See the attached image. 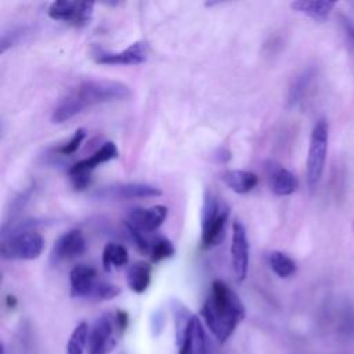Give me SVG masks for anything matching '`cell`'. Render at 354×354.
<instances>
[{
    "label": "cell",
    "mask_w": 354,
    "mask_h": 354,
    "mask_svg": "<svg viewBox=\"0 0 354 354\" xmlns=\"http://www.w3.org/2000/svg\"><path fill=\"white\" fill-rule=\"evenodd\" d=\"M246 315L239 296L221 279L212 283L210 293L201 308V317L218 343H225Z\"/></svg>",
    "instance_id": "1"
},
{
    "label": "cell",
    "mask_w": 354,
    "mask_h": 354,
    "mask_svg": "<svg viewBox=\"0 0 354 354\" xmlns=\"http://www.w3.org/2000/svg\"><path fill=\"white\" fill-rule=\"evenodd\" d=\"M130 95L131 90L123 82L108 79L84 80L73 87L54 108L51 122L62 123L90 106L126 100Z\"/></svg>",
    "instance_id": "2"
},
{
    "label": "cell",
    "mask_w": 354,
    "mask_h": 354,
    "mask_svg": "<svg viewBox=\"0 0 354 354\" xmlns=\"http://www.w3.org/2000/svg\"><path fill=\"white\" fill-rule=\"evenodd\" d=\"M228 217L230 206L224 201H220L212 191L206 189L201 210V241L203 248H212L220 243L224 236Z\"/></svg>",
    "instance_id": "3"
},
{
    "label": "cell",
    "mask_w": 354,
    "mask_h": 354,
    "mask_svg": "<svg viewBox=\"0 0 354 354\" xmlns=\"http://www.w3.org/2000/svg\"><path fill=\"white\" fill-rule=\"evenodd\" d=\"M328 138H329V126L325 119H319L310 136V145L307 153V183L313 188L321 180L325 160H326V151H328Z\"/></svg>",
    "instance_id": "4"
},
{
    "label": "cell",
    "mask_w": 354,
    "mask_h": 354,
    "mask_svg": "<svg viewBox=\"0 0 354 354\" xmlns=\"http://www.w3.org/2000/svg\"><path fill=\"white\" fill-rule=\"evenodd\" d=\"M44 248L43 236L30 230L3 238L1 257L7 260H33L37 259Z\"/></svg>",
    "instance_id": "5"
},
{
    "label": "cell",
    "mask_w": 354,
    "mask_h": 354,
    "mask_svg": "<svg viewBox=\"0 0 354 354\" xmlns=\"http://www.w3.org/2000/svg\"><path fill=\"white\" fill-rule=\"evenodd\" d=\"M116 325L112 314H102L90 326L87 354H109L116 344Z\"/></svg>",
    "instance_id": "6"
},
{
    "label": "cell",
    "mask_w": 354,
    "mask_h": 354,
    "mask_svg": "<svg viewBox=\"0 0 354 354\" xmlns=\"http://www.w3.org/2000/svg\"><path fill=\"white\" fill-rule=\"evenodd\" d=\"M162 191L158 187L145 183H122L112 184L97 189L93 196L97 199H111V201H131L144 198L160 196Z\"/></svg>",
    "instance_id": "7"
},
{
    "label": "cell",
    "mask_w": 354,
    "mask_h": 354,
    "mask_svg": "<svg viewBox=\"0 0 354 354\" xmlns=\"http://www.w3.org/2000/svg\"><path fill=\"white\" fill-rule=\"evenodd\" d=\"M94 3L88 1H53L48 7V17L54 21H64L73 26H84L91 19Z\"/></svg>",
    "instance_id": "8"
},
{
    "label": "cell",
    "mask_w": 354,
    "mask_h": 354,
    "mask_svg": "<svg viewBox=\"0 0 354 354\" xmlns=\"http://www.w3.org/2000/svg\"><path fill=\"white\" fill-rule=\"evenodd\" d=\"M93 58L95 62L105 65H138L148 58V43L138 40L131 43L123 51H105L97 48L93 53Z\"/></svg>",
    "instance_id": "9"
},
{
    "label": "cell",
    "mask_w": 354,
    "mask_h": 354,
    "mask_svg": "<svg viewBox=\"0 0 354 354\" xmlns=\"http://www.w3.org/2000/svg\"><path fill=\"white\" fill-rule=\"evenodd\" d=\"M231 266L234 275L238 282H242L249 270V241L246 230L238 220L232 224V238H231Z\"/></svg>",
    "instance_id": "10"
},
{
    "label": "cell",
    "mask_w": 354,
    "mask_h": 354,
    "mask_svg": "<svg viewBox=\"0 0 354 354\" xmlns=\"http://www.w3.org/2000/svg\"><path fill=\"white\" fill-rule=\"evenodd\" d=\"M87 249L86 238L80 230H69L64 232L53 245L50 261L55 266L82 256Z\"/></svg>",
    "instance_id": "11"
},
{
    "label": "cell",
    "mask_w": 354,
    "mask_h": 354,
    "mask_svg": "<svg viewBox=\"0 0 354 354\" xmlns=\"http://www.w3.org/2000/svg\"><path fill=\"white\" fill-rule=\"evenodd\" d=\"M167 217V207L163 205H155L148 209H133L127 216V225L145 234L158 230Z\"/></svg>",
    "instance_id": "12"
},
{
    "label": "cell",
    "mask_w": 354,
    "mask_h": 354,
    "mask_svg": "<svg viewBox=\"0 0 354 354\" xmlns=\"http://www.w3.org/2000/svg\"><path fill=\"white\" fill-rule=\"evenodd\" d=\"M177 350L178 354H209L207 335L198 315L191 318L184 339Z\"/></svg>",
    "instance_id": "13"
},
{
    "label": "cell",
    "mask_w": 354,
    "mask_h": 354,
    "mask_svg": "<svg viewBox=\"0 0 354 354\" xmlns=\"http://www.w3.org/2000/svg\"><path fill=\"white\" fill-rule=\"evenodd\" d=\"M97 282V270L91 266L79 264L69 272V293L75 299H87Z\"/></svg>",
    "instance_id": "14"
},
{
    "label": "cell",
    "mask_w": 354,
    "mask_h": 354,
    "mask_svg": "<svg viewBox=\"0 0 354 354\" xmlns=\"http://www.w3.org/2000/svg\"><path fill=\"white\" fill-rule=\"evenodd\" d=\"M267 171H268L271 191L275 195L288 196L297 189L299 187L297 178L290 170L279 166L278 163H272L271 166H267Z\"/></svg>",
    "instance_id": "15"
},
{
    "label": "cell",
    "mask_w": 354,
    "mask_h": 354,
    "mask_svg": "<svg viewBox=\"0 0 354 354\" xmlns=\"http://www.w3.org/2000/svg\"><path fill=\"white\" fill-rule=\"evenodd\" d=\"M116 156H118V148H116L115 142L106 141V142H104L91 156L76 162V163L68 170V173H84V174H90L97 166H100L101 163L109 162V160L115 159Z\"/></svg>",
    "instance_id": "16"
},
{
    "label": "cell",
    "mask_w": 354,
    "mask_h": 354,
    "mask_svg": "<svg viewBox=\"0 0 354 354\" xmlns=\"http://www.w3.org/2000/svg\"><path fill=\"white\" fill-rule=\"evenodd\" d=\"M220 180L236 194H248L259 183V177L249 170H225L220 174Z\"/></svg>",
    "instance_id": "17"
},
{
    "label": "cell",
    "mask_w": 354,
    "mask_h": 354,
    "mask_svg": "<svg viewBox=\"0 0 354 354\" xmlns=\"http://www.w3.org/2000/svg\"><path fill=\"white\" fill-rule=\"evenodd\" d=\"M151 278H152V266H149L145 261H137L131 264L126 274L127 286L130 288V290L138 295L144 293L148 289L151 283Z\"/></svg>",
    "instance_id": "18"
},
{
    "label": "cell",
    "mask_w": 354,
    "mask_h": 354,
    "mask_svg": "<svg viewBox=\"0 0 354 354\" xmlns=\"http://www.w3.org/2000/svg\"><path fill=\"white\" fill-rule=\"evenodd\" d=\"M290 6L295 11L322 22L329 17L330 11L335 7V3L326 0H296Z\"/></svg>",
    "instance_id": "19"
},
{
    "label": "cell",
    "mask_w": 354,
    "mask_h": 354,
    "mask_svg": "<svg viewBox=\"0 0 354 354\" xmlns=\"http://www.w3.org/2000/svg\"><path fill=\"white\" fill-rule=\"evenodd\" d=\"M129 263V252L127 249L116 242H109L105 245L102 250V267L106 271L112 268L123 267Z\"/></svg>",
    "instance_id": "20"
},
{
    "label": "cell",
    "mask_w": 354,
    "mask_h": 354,
    "mask_svg": "<svg viewBox=\"0 0 354 354\" xmlns=\"http://www.w3.org/2000/svg\"><path fill=\"white\" fill-rule=\"evenodd\" d=\"M173 317H174V344L178 347L184 339L188 324L194 314L178 300L173 301Z\"/></svg>",
    "instance_id": "21"
},
{
    "label": "cell",
    "mask_w": 354,
    "mask_h": 354,
    "mask_svg": "<svg viewBox=\"0 0 354 354\" xmlns=\"http://www.w3.org/2000/svg\"><path fill=\"white\" fill-rule=\"evenodd\" d=\"M88 332L90 326L86 321L79 322L66 343V354H86L87 350V342H88Z\"/></svg>",
    "instance_id": "22"
},
{
    "label": "cell",
    "mask_w": 354,
    "mask_h": 354,
    "mask_svg": "<svg viewBox=\"0 0 354 354\" xmlns=\"http://www.w3.org/2000/svg\"><path fill=\"white\" fill-rule=\"evenodd\" d=\"M268 264L274 274L279 278H289L296 272V263L295 260L283 252L274 250L268 254Z\"/></svg>",
    "instance_id": "23"
},
{
    "label": "cell",
    "mask_w": 354,
    "mask_h": 354,
    "mask_svg": "<svg viewBox=\"0 0 354 354\" xmlns=\"http://www.w3.org/2000/svg\"><path fill=\"white\" fill-rule=\"evenodd\" d=\"M174 253H176V248L170 239L165 236H156L153 239H149L148 254L152 261L158 263V261L166 260L171 257Z\"/></svg>",
    "instance_id": "24"
},
{
    "label": "cell",
    "mask_w": 354,
    "mask_h": 354,
    "mask_svg": "<svg viewBox=\"0 0 354 354\" xmlns=\"http://www.w3.org/2000/svg\"><path fill=\"white\" fill-rule=\"evenodd\" d=\"M120 293V288L115 283L106 282V281H98L94 283L93 289L90 290L88 296L86 300L98 303V301H108L115 299L116 296H119Z\"/></svg>",
    "instance_id": "25"
},
{
    "label": "cell",
    "mask_w": 354,
    "mask_h": 354,
    "mask_svg": "<svg viewBox=\"0 0 354 354\" xmlns=\"http://www.w3.org/2000/svg\"><path fill=\"white\" fill-rule=\"evenodd\" d=\"M313 77H314V73H313V71L308 69V71L303 72L293 82L290 90H289V95H288V102L290 105H296V104H299L303 100V97L306 95V93H307V90H308V87L311 84Z\"/></svg>",
    "instance_id": "26"
},
{
    "label": "cell",
    "mask_w": 354,
    "mask_h": 354,
    "mask_svg": "<svg viewBox=\"0 0 354 354\" xmlns=\"http://www.w3.org/2000/svg\"><path fill=\"white\" fill-rule=\"evenodd\" d=\"M84 137H86V129L82 127V129L75 130V133L71 137V140L68 142L62 144L61 147L55 148V152L59 153V155H72V153H75L79 149V147H80L82 141L84 140Z\"/></svg>",
    "instance_id": "27"
},
{
    "label": "cell",
    "mask_w": 354,
    "mask_h": 354,
    "mask_svg": "<svg viewBox=\"0 0 354 354\" xmlns=\"http://www.w3.org/2000/svg\"><path fill=\"white\" fill-rule=\"evenodd\" d=\"M115 318V325H116V332L118 335H122L126 329H127V325H129V314L123 310H118L113 315Z\"/></svg>",
    "instance_id": "28"
},
{
    "label": "cell",
    "mask_w": 354,
    "mask_h": 354,
    "mask_svg": "<svg viewBox=\"0 0 354 354\" xmlns=\"http://www.w3.org/2000/svg\"><path fill=\"white\" fill-rule=\"evenodd\" d=\"M342 25H343V29H344V32H346V35H347V37H348L353 48H354V24L350 19H347L346 17H343L342 18Z\"/></svg>",
    "instance_id": "29"
},
{
    "label": "cell",
    "mask_w": 354,
    "mask_h": 354,
    "mask_svg": "<svg viewBox=\"0 0 354 354\" xmlns=\"http://www.w3.org/2000/svg\"><path fill=\"white\" fill-rule=\"evenodd\" d=\"M6 306L8 308H14L17 306V299L12 295H7L6 296Z\"/></svg>",
    "instance_id": "30"
}]
</instances>
